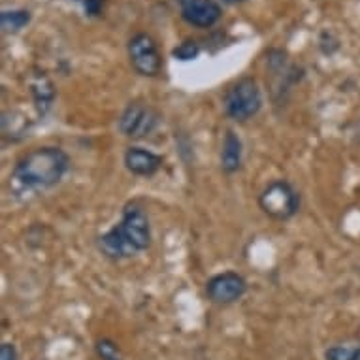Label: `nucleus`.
Wrapping results in <instances>:
<instances>
[{
  "instance_id": "f257e3e1",
  "label": "nucleus",
  "mask_w": 360,
  "mask_h": 360,
  "mask_svg": "<svg viewBox=\"0 0 360 360\" xmlns=\"http://www.w3.org/2000/svg\"><path fill=\"white\" fill-rule=\"evenodd\" d=\"M70 170V157L60 148L44 146L32 149L15 162L10 179L19 191L36 193L51 189Z\"/></svg>"
},
{
  "instance_id": "f03ea898",
  "label": "nucleus",
  "mask_w": 360,
  "mask_h": 360,
  "mask_svg": "<svg viewBox=\"0 0 360 360\" xmlns=\"http://www.w3.org/2000/svg\"><path fill=\"white\" fill-rule=\"evenodd\" d=\"M151 245L149 219L138 204H129L115 226L96 238V248L106 259L124 260L143 253Z\"/></svg>"
},
{
  "instance_id": "7ed1b4c3",
  "label": "nucleus",
  "mask_w": 360,
  "mask_h": 360,
  "mask_svg": "<svg viewBox=\"0 0 360 360\" xmlns=\"http://www.w3.org/2000/svg\"><path fill=\"white\" fill-rule=\"evenodd\" d=\"M223 106L226 115L238 123L253 119L262 108L259 83L253 77H242L236 83H232L224 93Z\"/></svg>"
},
{
  "instance_id": "20e7f679",
  "label": "nucleus",
  "mask_w": 360,
  "mask_h": 360,
  "mask_svg": "<svg viewBox=\"0 0 360 360\" xmlns=\"http://www.w3.org/2000/svg\"><path fill=\"white\" fill-rule=\"evenodd\" d=\"M259 206L268 217L276 219V221H287L298 213L300 196L289 181L278 179L264 187V191L260 193Z\"/></svg>"
},
{
  "instance_id": "39448f33",
  "label": "nucleus",
  "mask_w": 360,
  "mask_h": 360,
  "mask_svg": "<svg viewBox=\"0 0 360 360\" xmlns=\"http://www.w3.org/2000/svg\"><path fill=\"white\" fill-rule=\"evenodd\" d=\"M130 66L143 77L159 76L162 70V57L157 48V41L146 32H138L129 40L127 46Z\"/></svg>"
},
{
  "instance_id": "423d86ee",
  "label": "nucleus",
  "mask_w": 360,
  "mask_h": 360,
  "mask_svg": "<svg viewBox=\"0 0 360 360\" xmlns=\"http://www.w3.org/2000/svg\"><path fill=\"white\" fill-rule=\"evenodd\" d=\"M160 115L142 102H130L119 117V132L130 140H143L159 127Z\"/></svg>"
},
{
  "instance_id": "0eeeda50",
  "label": "nucleus",
  "mask_w": 360,
  "mask_h": 360,
  "mask_svg": "<svg viewBox=\"0 0 360 360\" xmlns=\"http://www.w3.org/2000/svg\"><path fill=\"white\" fill-rule=\"evenodd\" d=\"M248 283L245 279L236 272H223L213 276L206 283V295L213 304H234L245 295Z\"/></svg>"
},
{
  "instance_id": "6e6552de",
  "label": "nucleus",
  "mask_w": 360,
  "mask_h": 360,
  "mask_svg": "<svg viewBox=\"0 0 360 360\" xmlns=\"http://www.w3.org/2000/svg\"><path fill=\"white\" fill-rule=\"evenodd\" d=\"M185 23L196 29H212L223 18V8L215 0H177Z\"/></svg>"
},
{
  "instance_id": "1a4fd4ad",
  "label": "nucleus",
  "mask_w": 360,
  "mask_h": 360,
  "mask_svg": "<svg viewBox=\"0 0 360 360\" xmlns=\"http://www.w3.org/2000/svg\"><path fill=\"white\" fill-rule=\"evenodd\" d=\"M124 166L130 174L140 177H151L155 176L157 172L160 170L162 166V157L153 151H149L146 148H138V146H132V148L127 149L124 153Z\"/></svg>"
},
{
  "instance_id": "9d476101",
  "label": "nucleus",
  "mask_w": 360,
  "mask_h": 360,
  "mask_svg": "<svg viewBox=\"0 0 360 360\" xmlns=\"http://www.w3.org/2000/svg\"><path fill=\"white\" fill-rule=\"evenodd\" d=\"M29 91L34 101L36 112L40 117L48 115V112L53 108L55 102V85L44 72H34L29 77Z\"/></svg>"
},
{
  "instance_id": "9b49d317",
  "label": "nucleus",
  "mask_w": 360,
  "mask_h": 360,
  "mask_svg": "<svg viewBox=\"0 0 360 360\" xmlns=\"http://www.w3.org/2000/svg\"><path fill=\"white\" fill-rule=\"evenodd\" d=\"M242 140L232 130L224 134L223 148H221V168L224 174H236L242 168Z\"/></svg>"
},
{
  "instance_id": "f8f14e48",
  "label": "nucleus",
  "mask_w": 360,
  "mask_h": 360,
  "mask_svg": "<svg viewBox=\"0 0 360 360\" xmlns=\"http://www.w3.org/2000/svg\"><path fill=\"white\" fill-rule=\"evenodd\" d=\"M30 15L29 10H4L0 13V27L6 34H15L19 30H23L27 25L30 23Z\"/></svg>"
},
{
  "instance_id": "ddd939ff",
  "label": "nucleus",
  "mask_w": 360,
  "mask_h": 360,
  "mask_svg": "<svg viewBox=\"0 0 360 360\" xmlns=\"http://www.w3.org/2000/svg\"><path fill=\"white\" fill-rule=\"evenodd\" d=\"M326 360H360V345H334L326 349Z\"/></svg>"
},
{
  "instance_id": "4468645a",
  "label": "nucleus",
  "mask_w": 360,
  "mask_h": 360,
  "mask_svg": "<svg viewBox=\"0 0 360 360\" xmlns=\"http://www.w3.org/2000/svg\"><path fill=\"white\" fill-rule=\"evenodd\" d=\"M200 51L202 49L198 46V41L185 40L184 44H179L177 48H174L172 57L176 60H181V63H189V60H195L200 55Z\"/></svg>"
},
{
  "instance_id": "2eb2a0df",
  "label": "nucleus",
  "mask_w": 360,
  "mask_h": 360,
  "mask_svg": "<svg viewBox=\"0 0 360 360\" xmlns=\"http://www.w3.org/2000/svg\"><path fill=\"white\" fill-rule=\"evenodd\" d=\"M96 353L102 360H121V354H119L117 345L110 340H101L96 343Z\"/></svg>"
},
{
  "instance_id": "dca6fc26",
  "label": "nucleus",
  "mask_w": 360,
  "mask_h": 360,
  "mask_svg": "<svg viewBox=\"0 0 360 360\" xmlns=\"http://www.w3.org/2000/svg\"><path fill=\"white\" fill-rule=\"evenodd\" d=\"M83 10H85V15L89 18H98L102 13V8H104V0H82Z\"/></svg>"
},
{
  "instance_id": "f3484780",
  "label": "nucleus",
  "mask_w": 360,
  "mask_h": 360,
  "mask_svg": "<svg viewBox=\"0 0 360 360\" xmlns=\"http://www.w3.org/2000/svg\"><path fill=\"white\" fill-rule=\"evenodd\" d=\"M0 360H19L18 349L12 343H2L0 345Z\"/></svg>"
},
{
  "instance_id": "a211bd4d",
  "label": "nucleus",
  "mask_w": 360,
  "mask_h": 360,
  "mask_svg": "<svg viewBox=\"0 0 360 360\" xmlns=\"http://www.w3.org/2000/svg\"><path fill=\"white\" fill-rule=\"evenodd\" d=\"M224 4H232V6H236V4H243V2H248V0H221Z\"/></svg>"
}]
</instances>
